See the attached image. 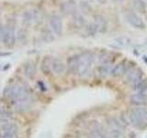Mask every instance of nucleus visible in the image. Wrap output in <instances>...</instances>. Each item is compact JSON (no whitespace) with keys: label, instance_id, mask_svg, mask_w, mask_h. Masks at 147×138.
<instances>
[{"label":"nucleus","instance_id":"17","mask_svg":"<svg viewBox=\"0 0 147 138\" xmlns=\"http://www.w3.org/2000/svg\"><path fill=\"white\" fill-rule=\"evenodd\" d=\"M60 9L63 12V14L64 15H74L76 13V6L75 3L72 1H65L63 2L61 7H60Z\"/></svg>","mask_w":147,"mask_h":138},{"label":"nucleus","instance_id":"13","mask_svg":"<svg viewBox=\"0 0 147 138\" xmlns=\"http://www.w3.org/2000/svg\"><path fill=\"white\" fill-rule=\"evenodd\" d=\"M94 24L96 27V30L99 33H105L108 30V22L107 20L101 15H96L94 17Z\"/></svg>","mask_w":147,"mask_h":138},{"label":"nucleus","instance_id":"24","mask_svg":"<svg viewBox=\"0 0 147 138\" xmlns=\"http://www.w3.org/2000/svg\"><path fill=\"white\" fill-rule=\"evenodd\" d=\"M116 41L119 46H122V47H125V46L129 45L130 43L131 40L128 38V37H125V36H122V37H119V38L116 39Z\"/></svg>","mask_w":147,"mask_h":138},{"label":"nucleus","instance_id":"26","mask_svg":"<svg viewBox=\"0 0 147 138\" xmlns=\"http://www.w3.org/2000/svg\"><path fill=\"white\" fill-rule=\"evenodd\" d=\"M3 30H4V26L0 24V43L2 41V36H3Z\"/></svg>","mask_w":147,"mask_h":138},{"label":"nucleus","instance_id":"7","mask_svg":"<svg viewBox=\"0 0 147 138\" xmlns=\"http://www.w3.org/2000/svg\"><path fill=\"white\" fill-rule=\"evenodd\" d=\"M124 76H125L126 83L132 86L136 84L138 81H140L142 78H144V74H142V70L140 68L136 67H131Z\"/></svg>","mask_w":147,"mask_h":138},{"label":"nucleus","instance_id":"23","mask_svg":"<svg viewBox=\"0 0 147 138\" xmlns=\"http://www.w3.org/2000/svg\"><path fill=\"white\" fill-rule=\"evenodd\" d=\"M41 35H42V38L45 41H52L54 40V37H53V32L52 31V30H49V29H44L41 32Z\"/></svg>","mask_w":147,"mask_h":138},{"label":"nucleus","instance_id":"15","mask_svg":"<svg viewBox=\"0 0 147 138\" xmlns=\"http://www.w3.org/2000/svg\"><path fill=\"white\" fill-rule=\"evenodd\" d=\"M36 72H37L36 64L33 61H29L25 64L24 74L28 79H30V80L34 79V77L36 76Z\"/></svg>","mask_w":147,"mask_h":138},{"label":"nucleus","instance_id":"11","mask_svg":"<svg viewBox=\"0 0 147 138\" xmlns=\"http://www.w3.org/2000/svg\"><path fill=\"white\" fill-rule=\"evenodd\" d=\"M66 66L63 64V62L59 58H53L52 60V72H53L54 75L62 76L65 72Z\"/></svg>","mask_w":147,"mask_h":138},{"label":"nucleus","instance_id":"16","mask_svg":"<svg viewBox=\"0 0 147 138\" xmlns=\"http://www.w3.org/2000/svg\"><path fill=\"white\" fill-rule=\"evenodd\" d=\"M111 63H101V64H99L98 68H96V73H98L99 77L105 78L111 74Z\"/></svg>","mask_w":147,"mask_h":138},{"label":"nucleus","instance_id":"28","mask_svg":"<svg viewBox=\"0 0 147 138\" xmlns=\"http://www.w3.org/2000/svg\"><path fill=\"white\" fill-rule=\"evenodd\" d=\"M98 1L99 3H102V4H103V3L106 2V0H98Z\"/></svg>","mask_w":147,"mask_h":138},{"label":"nucleus","instance_id":"6","mask_svg":"<svg viewBox=\"0 0 147 138\" xmlns=\"http://www.w3.org/2000/svg\"><path fill=\"white\" fill-rule=\"evenodd\" d=\"M124 18H125L126 21L132 26L133 28L138 30H144L145 28V23L142 18L137 15L135 12L131 10H127L124 13Z\"/></svg>","mask_w":147,"mask_h":138},{"label":"nucleus","instance_id":"5","mask_svg":"<svg viewBox=\"0 0 147 138\" xmlns=\"http://www.w3.org/2000/svg\"><path fill=\"white\" fill-rule=\"evenodd\" d=\"M16 30L13 26L7 25L4 26L2 43L7 48H12L16 43Z\"/></svg>","mask_w":147,"mask_h":138},{"label":"nucleus","instance_id":"22","mask_svg":"<svg viewBox=\"0 0 147 138\" xmlns=\"http://www.w3.org/2000/svg\"><path fill=\"white\" fill-rule=\"evenodd\" d=\"M133 7L135 10L139 13H145L147 9V5L144 0H133L132 1Z\"/></svg>","mask_w":147,"mask_h":138},{"label":"nucleus","instance_id":"25","mask_svg":"<svg viewBox=\"0 0 147 138\" xmlns=\"http://www.w3.org/2000/svg\"><path fill=\"white\" fill-rule=\"evenodd\" d=\"M17 36H18V40H20L22 43H24V39H25V41H27V31L25 30L20 29V30L18 31Z\"/></svg>","mask_w":147,"mask_h":138},{"label":"nucleus","instance_id":"10","mask_svg":"<svg viewBox=\"0 0 147 138\" xmlns=\"http://www.w3.org/2000/svg\"><path fill=\"white\" fill-rule=\"evenodd\" d=\"M130 68H131L130 64H129L127 61H121L119 64H117L116 66L112 68L111 74H110V75L114 77H119L123 75H125Z\"/></svg>","mask_w":147,"mask_h":138},{"label":"nucleus","instance_id":"8","mask_svg":"<svg viewBox=\"0 0 147 138\" xmlns=\"http://www.w3.org/2000/svg\"><path fill=\"white\" fill-rule=\"evenodd\" d=\"M40 18V14L36 9H29L23 12L22 22L26 26H30L34 23H37Z\"/></svg>","mask_w":147,"mask_h":138},{"label":"nucleus","instance_id":"1","mask_svg":"<svg viewBox=\"0 0 147 138\" xmlns=\"http://www.w3.org/2000/svg\"><path fill=\"white\" fill-rule=\"evenodd\" d=\"M127 117L135 128L142 129L147 126V108L145 106L133 107L128 112Z\"/></svg>","mask_w":147,"mask_h":138},{"label":"nucleus","instance_id":"29","mask_svg":"<svg viewBox=\"0 0 147 138\" xmlns=\"http://www.w3.org/2000/svg\"><path fill=\"white\" fill-rule=\"evenodd\" d=\"M116 1H118V2H121V1H123V0H116Z\"/></svg>","mask_w":147,"mask_h":138},{"label":"nucleus","instance_id":"19","mask_svg":"<svg viewBox=\"0 0 147 138\" xmlns=\"http://www.w3.org/2000/svg\"><path fill=\"white\" fill-rule=\"evenodd\" d=\"M52 60L51 56H45L40 64V70L44 75H49L52 72Z\"/></svg>","mask_w":147,"mask_h":138},{"label":"nucleus","instance_id":"3","mask_svg":"<svg viewBox=\"0 0 147 138\" xmlns=\"http://www.w3.org/2000/svg\"><path fill=\"white\" fill-rule=\"evenodd\" d=\"M11 103L13 104L16 110L23 112L31 107L32 103H33V97H32V94L30 93V89H28L26 92H24L22 95L18 97V99L13 100Z\"/></svg>","mask_w":147,"mask_h":138},{"label":"nucleus","instance_id":"20","mask_svg":"<svg viewBox=\"0 0 147 138\" xmlns=\"http://www.w3.org/2000/svg\"><path fill=\"white\" fill-rule=\"evenodd\" d=\"M133 89L135 90V92H139V93L147 96V79L142 78L140 81L133 85Z\"/></svg>","mask_w":147,"mask_h":138},{"label":"nucleus","instance_id":"14","mask_svg":"<svg viewBox=\"0 0 147 138\" xmlns=\"http://www.w3.org/2000/svg\"><path fill=\"white\" fill-rule=\"evenodd\" d=\"M20 128L18 124L15 122H9L7 124H4L0 127V133H7V135H18Z\"/></svg>","mask_w":147,"mask_h":138},{"label":"nucleus","instance_id":"4","mask_svg":"<svg viewBox=\"0 0 147 138\" xmlns=\"http://www.w3.org/2000/svg\"><path fill=\"white\" fill-rule=\"evenodd\" d=\"M107 124L109 126L108 133L110 138H124L123 126L119 121L114 118H109L107 120Z\"/></svg>","mask_w":147,"mask_h":138},{"label":"nucleus","instance_id":"27","mask_svg":"<svg viewBox=\"0 0 147 138\" xmlns=\"http://www.w3.org/2000/svg\"><path fill=\"white\" fill-rule=\"evenodd\" d=\"M11 53H5V52H0V57H5V56H8V55H10Z\"/></svg>","mask_w":147,"mask_h":138},{"label":"nucleus","instance_id":"12","mask_svg":"<svg viewBox=\"0 0 147 138\" xmlns=\"http://www.w3.org/2000/svg\"><path fill=\"white\" fill-rule=\"evenodd\" d=\"M130 101L134 107L138 106H146L147 105V96L139 93V92H135L130 97Z\"/></svg>","mask_w":147,"mask_h":138},{"label":"nucleus","instance_id":"2","mask_svg":"<svg viewBox=\"0 0 147 138\" xmlns=\"http://www.w3.org/2000/svg\"><path fill=\"white\" fill-rule=\"evenodd\" d=\"M78 57V67L76 71V75L83 78L86 77L91 72L92 64L95 61V54L91 51H86L82 53Z\"/></svg>","mask_w":147,"mask_h":138},{"label":"nucleus","instance_id":"18","mask_svg":"<svg viewBox=\"0 0 147 138\" xmlns=\"http://www.w3.org/2000/svg\"><path fill=\"white\" fill-rule=\"evenodd\" d=\"M78 57H79V55L75 54L70 56L67 60V69L72 74H76L78 67Z\"/></svg>","mask_w":147,"mask_h":138},{"label":"nucleus","instance_id":"9","mask_svg":"<svg viewBox=\"0 0 147 138\" xmlns=\"http://www.w3.org/2000/svg\"><path fill=\"white\" fill-rule=\"evenodd\" d=\"M50 27L51 30L56 36H61L63 34V21L62 18L59 15H53L50 18Z\"/></svg>","mask_w":147,"mask_h":138},{"label":"nucleus","instance_id":"21","mask_svg":"<svg viewBox=\"0 0 147 138\" xmlns=\"http://www.w3.org/2000/svg\"><path fill=\"white\" fill-rule=\"evenodd\" d=\"M73 16H74V25H75L76 28H79L80 29V28H83L85 26L86 20L81 13L76 12Z\"/></svg>","mask_w":147,"mask_h":138}]
</instances>
